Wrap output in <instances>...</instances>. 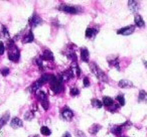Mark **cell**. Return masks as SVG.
Instances as JSON below:
<instances>
[{"label":"cell","instance_id":"1","mask_svg":"<svg viewBox=\"0 0 147 137\" xmlns=\"http://www.w3.org/2000/svg\"><path fill=\"white\" fill-rule=\"evenodd\" d=\"M49 85H51V90L55 94H59L63 90V82L57 80L55 75H49Z\"/></svg>","mask_w":147,"mask_h":137},{"label":"cell","instance_id":"2","mask_svg":"<svg viewBox=\"0 0 147 137\" xmlns=\"http://www.w3.org/2000/svg\"><path fill=\"white\" fill-rule=\"evenodd\" d=\"M90 67H91V70H92V73L97 77V79H98L99 81H101V82H103V83H108L109 82L108 76H107V75L105 74L102 70H101L100 67H99L96 63H92L90 65Z\"/></svg>","mask_w":147,"mask_h":137},{"label":"cell","instance_id":"3","mask_svg":"<svg viewBox=\"0 0 147 137\" xmlns=\"http://www.w3.org/2000/svg\"><path fill=\"white\" fill-rule=\"evenodd\" d=\"M130 125H132V123H131L130 121H126L124 124L114 125V126H112L110 128V131H111V133H113V134H115V135H120L121 133H122V131L125 130V129H128L129 127H130Z\"/></svg>","mask_w":147,"mask_h":137},{"label":"cell","instance_id":"4","mask_svg":"<svg viewBox=\"0 0 147 137\" xmlns=\"http://www.w3.org/2000/svg\"><path fill=\"white\" fill-rule=\"evenodd\" d=\"M8 59L11 61H14V63L19 61V59H20V51L17 49L16 45L14 47H12V49H8Z\"/></svg>","mask_w":147,"mask_h":137},{"label":"cell","instance_id":"5","mask_svg":"<svg viewBox=\"0 0 147 137\" xmlns=\"http://www.w3.org/2000/svg\"><path fill=\"white\" fill-rule=\"evenodd\" d=\"M59 9L63 12L69 13V14H77L79 12V8L76 6H73V5H65V4H61L59 7Z\"/></svg>","mask_w":147,"mask_h":137},{"label":"cell","instance_id":"6","mask_svg":"<svg viewBox=\"0 0 147 137\" xmlns=\"http://www.w3.org/2000/svg\"><path fill=\"white\" fill-rule=\"evenodd\" d=\"M135 31L134 25H128V26L122 27V28L117 30V34H122V35H130Z\"/></svg>","mask_w":147,"mask_h":137},{"label":"cell","instance_id":"7","mask_svg":"<svg viewBox=\"0 0 147 137\" xmlns=\"http://www.w3.org/2000/svg\"><path fill=\"white\" fill-rule=\"evenodd\" d=\"M61 117H63L65 121H71V119H73V117H74L73 111H71L69 107H67V106L63 107V108L61 109Z\"/></svg>","mask_w":147,"mask_h":137},{"label":"cell","instance_id":"8","mask_svg":"<svg viewBox=\"0 0 147 137\" xmlns=\"http://www.w3.org/2000/svg\"><path fill=\"white\" fill-rule=\"evenodd\" d=\"M41 23H42V19H41L37 14H35V13L31 16V18L29 19V25H30L31 28H34V27L38 26V25H40Z\"/></svg>","mask_w":147,"mask_h":137},{"label":"cell","instance_id":"9","mask_svg":"<svg viewBox=\"0 0 147 137\" xmlns=\"http://www.w3.org/2000/svg\"><path fill=\"white\" fill-rule=\"evenodd\" d=\"M40 59L42 61H53L55 59V57H53V53H51V51L49 49H45L40 55Z\"/></svg>","mask_w":147,"mask_h":137},{"label":"cell","instance_id":"10","mask_svg":"<svg viewBox=\"0 0 147 137\" xmlns=\"http://www.w3.org/2000/svg\"><path fill=\"white\" fill-rule=\"evenodd\" d=\"M10 126L12 127V128H14V129L21 128V127L23 126V122H22V120H21L20 118H18V117H14V118L11 120Z\"/></svg>","mask_w":147,"mask_h":137},{"label":"cell","instance_id":"11","mask_svg":"<svg viewBox=\"0 0 147 137\" xmlns=\"http://www.w3.org/2000/svg\"><path fill=\"white\" fill-rule=\"evenodd\" d=\"M89 57H90V53H89L88 49L87 47H82L81 49V59H82V61H85V63H88Z\"/></svg>","mask_w":147,"mask_h":137},{"label":"cell","instance_id":"12","mask_svg":"<svg viewBox=\"0 0 147 137\" xmlns=\"http://www.w3.org/2000/svg\"><path fill=\"white\" fill-rule=\"evenodd\" d=\"M33 40H34V35H33L32 30L30 29V30L28 31V33H27L26 35H24V36H23L22 43H32Z\"/></svg>","mask_w":147,"mask_h":137},{"label":"cell","instance_id":"13","mask_svg":"<svg viewBox=\"0 0 147 137\" xmlns=\"http://www.w3.org/2000/svg\"><path fill=\"white\" fill-rule=\"evenodd\" d=\"M71 70L73 71L74 75H76L77 77H80L81 76V69L79 67L78 63L77 61H73L71 65Z\"/></svg>","mask_w":147,"mask_h":137},{"label":"cell","instance_id":"14","mask_svg":"<svg viewBox=\"0 0 147 137\" xmlns=\"http://www.w3.org/2000/svg\"><path fill=\"white\" fill-rule=\"evenodd\" d=\"M118 86L120 87V88H132V87H134V85H133V83L131 82V81L123 79V80L119 81Z\"/></svg>","mask_w":147,"mask_h":137},{"label":"cell","instance_id":"15","mask_svg":"<svg viewBox=\"0 0 147 137\" xmlns=\"http://www.w3.org/2000/svg\"><path fill=\"white\" fill-rule=\"evenodd\" d=\"M98 29L96 28H92V27H88V28L86 29V37L87 38H93L94 36H96V34L98 33Z\"/></svg>","mask_w":147,"mask_h":137},{"label":"cell","instance_id":"16","mask_svg":"<svg viewBox=\"0 0 147 137\" xmlns=\"http://www.w3.org/2000/svg\"><path fill=\"white\" fill-rule=\"evenodd\" d=\"M128 6L132 12H137L139 9V2H137L135 0H130V1H128Z\"/></svg>","mask_w":147,"mask_h":137},{"label":"cell","instance_id":"17","mask_svg":"<svg viewBox=\"0 0 147 137\" xmlns=\"http://www.w3.org/2000/svg\"><path fill=\"white\" fill-rule=\"evenodd\" d=\"M9 117H10V113L9 112H5L2 116L0 117V129L2 128V127L4 126L7 122H8Z\"/></svg>","mask_w":147,"mask_h":137},{"label":"cell","instance_id":"18","mask_svg":"<svg viewBox=\"0 0 147 137\" xmlns=\"http://www.w3.org/2000/svg\"><path fill=\"white\" fill-rule=\"evenodd\" d=\"M42 85H43V83L41 82V81L38 79V80L35 81V82L33 83V84L30 86V91H31L32 93H33V92H34V93H35V92H37V91H38L39 89L41 88V86H42Z\"/></svg>","mask_w":147,"mask_h":137},{"label":"cell","instance_id":"19","mask_svg":"<svg viewBox=\"0 0 147 137\" xmlns=\"http://www.w3.org/2000/svg\"><path fill=\"white\" fill-rule=\"evenodd\" d=\"M134 23H135V25H136V26H138V27H143L145 25V22H144V20H143L142 16H141V15H139V14L135 15Z\"/></svg>","mask_w":147,"mask_h":137},{"label":"cell","instance_id":"20","mask_svg":"<svg viewBox=\"0 0 147 137\" xmlns=\"http://www.w3.org/2000/svg\"><path fill=\"white\" fill-rule=\"evenodd\" d=\"M35 97H36V99L39 102H42V101L47 100V94L41 90H38L37 92H35Z\"/></svg>","mask_w":147,"mask_h":137},{"label":"cell","instance_id":"21","mask_svg":"<svg viewBox=\"0 0 147 137\" xmlns=\"http://www.w3.org/2000/svg\"><path fill=\"white\" fill-rule=\"evenodd\" d=\"M138 101L140 103H145L147 102V93L144 90H140L138 95Z\"/></svg>","mask_w":147,"mask_h":137},{"label":"cell","instance_id":"22","mask_svg":"<svg viewBox=\"0 0 147 137\" xmlns=\"http://www.w3.org/2000/svg\"><path fill=\"white\" fill-rule=\"evenodd\" d=\"M102 103H103V105H105L106 107H111L114 105V100H113L112 98H110V97L105 96L104 98H103Z\"/></svg>","mask_w":147,"mask_h":137},{"label":"cell","instance_id":"23","mask_svg":"<svg viewBox=\"0 0 147 137\" xmlns=\"http://www.w3.org/2000/svg\"><path fill=\"white\" fill-rule=\"evenodd\" d=\"M101 128H102V126H101V125L94 124L93 126H91L90 128H89V132H90L92 135H96L97 133H98V131L100 130Z\"/></svg>","mask_w":147,"mask_h":137},{"label":"cell","instance_id":"24","mask_svg":"<svg viewBox=\"0 0 147 137\" xmlns=\"http://www.w3.org/2000/svg\"><path fill=\"white\" fill-rule=\"evenodd\" d=\"M120 61H119V57H115L114 59H112V61H109V65H112V67H116L117 70L120 71Z\"/></svg>","mask_w":147,"mask_h":137},{"label":"cell","instance_id":"25","mask_svg":"<svg viewBox=\"0 0 147 137\" xmlns=\"http://www.w3.org/2000/svg\"><path fill=\"white\" fill-rule=\"evenodd\" d=\"M91 104H92V106L95 107V108H102V107H103L102 101H100L99 99H92V101H91Z\"/></svg>","mask_w":147,"mask_h":137},{"label":"cell","instance_id":"26","mask_svg":"<svg viewBox=\"0 0 147 137\" xmlns=\"http://www.w3.org/2000/svg\"><path fill=\"white\" fill-rule=\"evenodd\" d=\"M0 36H3L5 38H9L10 37L9 36V31L5 25H2V30H1V33H0Z\"/></svg>","mask_w":147,"mask_h":137},{"label":"cell","instance_id":"27","mask_svg":"<svg viewBox=\"0 0 147 137\" xmlns=\"http://www.w3.org/2000/svg\"><path fill=\"white\" fill-rule=\"evenodd\" d=\"M40 133L45 136H49V135L51 134V131L49 130V128L47 126H42L40 128Z\"/></svg>","mask_w":147,"mask_h":137},{"label":"cell","instance_id":"28","mask_svg":"<svg viewBox=\"0 0 147 137\" xmlns=\"http://www.w3.org/2000/svg\"><path fill=\"white\" fill-rule=\"evenodd\" d=\"M116 101L119 103V106H124L125 105V98L122 94L118 95V96L116 97Z\"/></svg>","mask_w":147,"mask_h":137},{"label":"cell","instance_id":"29","mask_svg":"<svg viewBox=\"0 0 147 137\" xmlns=\"http://www.w3.org/2000/svg\"><path fill=\"white\" fill-rule=\"evenodd\" d=\"M39 80L43 83V85L47 84V83H49V74H43L41 75V77L39 78Z\"/></svg>","mask_w":147,"mask_h":137},{"label":"cell","instance_id":"30","mask_svg":"<svg viewBox=\"0 0 147 137\" xmlns=\"http://www.w3.org/2000/svg\"><path fill=\"white\" fill-rule=\"evenodd\" d=\"M69 94H71V96L76 97L80 94V90L78 88H76V87H74V88H71V90H69Z\"/></svg>","mask_w":147,"mask_h":137},{"label":"cell","instance_id":"31","mask_svg":"<svg viewBox=\"0 0 147 137\" xmlns=\"http://www.w3.org/2000/svg\"><path fill=\"white\" fill-rule=\"evenodd\" d=\"M33 117H34V114H33L31 111H28V112H26L24 114V119H25V120H27V121L32 120Z\"/></svg>","mask_w":147,"mask_h":137},{"label":"cell","instance_id":"32","mask_svg":"<svg viewBox=\"0 0 147 137\" xmlns=\"http://www.w3.org/2000/svg\"><path fill=\"white\" fill-rule=\"evenodd\" d=\"M0 73L2 75L3 77H7L10 73V70H9V67H2L1 70H0Z\"/></svg>","mask_w":147,"mask_h":137},{"label":"cell","instance_id":"33","mask_svg":"<svg viewBox=\"0 0 147 137\" xmlns=\"http://www.w3.org/2000/svg\"><path fill=\"white\" fill-rule=\"evenodd\" d=\"M34 63L37 65V67H39V70H43V63H42V59L39 57V59H35Z\"/></svg>","mask_w":147,"mask_h":137},{"label":"cell","instance_id":"34","mask_svg":"<svg viewBox=\"0 0 147 137\" xmlns=\"http://www.w3.org/2000/svg\"><path fill=\"white\" fill-rule=\"evenodd\" d=\"M41 103V106H42V108L45 109V110H47L49 109V102L47 100H45V101H42V102H40Z\"/></svg>","mask_w":147,"mask_h":137},{"label":"cell","instance_id":"35","mask_svg":"<svg viewBox=\"0 0 147 137\" xmlns=\"http://www.w3.org/2000/svg\"><path fill=\"white\" fill-rule=\"evenodd\" d=\"M5 51V45L2 41H0V55H2Z\"/></svg>","mask_w":147,"mask_h":137},{"label":"cell","instance_id":"36","mask_svg":"<svg viewBox=\"0 0 147 137\" xmlns=\"http://www.w3.org/2000/svg\"><path fill=\"white\" fill-rule=\"evenodd\" d=\"M76 136L77 137H86V134L82 130H76Z\"/></svg>","mask_w":147,"mask_h":137},{"label":"cell","instance_id":"37","mask_svg":"<svg viewBox=\"0 0 147 137\" xmlns=\"http://www.w3.org/2000/svg\"><path fill=\"white\" fill-rule=\"evenodd\" d=\"M83 83H84V87H89L90 86V81H89V79L87 78H84V80H83Z\"/></svg>","mask_w":147,"mask_h":137},{"label":"cell","instance_id":"38","mask_svg":"<svg viewBox=\"0 0 147 137\" xmlns=\"http://www.w3.org/2000/svg\"><path fill=\"white\" fill-rule=\"evenodd\" d=\"M63 137H71V135L69 134V132H65V134H63Z\"/></svg>","mask_w":147,"mask_h":137},{"label":"cell","instance_id":"39","mask_svg":"<svg viewBox=\"0 0 147 137\" xmlns=\"http://www.w3.org/2000/svg\"><path fill=\"white\" fill-rule=\"evenodd\" d=\"M143 63H144V65L147 67V61H143Z\"/></svg>","mask_w":147,"mask_h":137},{"label":"cell","instance_id":"40","mask_svg":"<svg viewBox=\"0 0 147 137\" xmlns=\"http://www.w3.org/2000/svg\"><path fill=\"white\" fill-rule=\"evenodd\" d=\"M29 137H38V135H33V136H29Z\"/></svg>","mask_w":147,"mask_h":137},{"label":"cell","instance_id":"41","mask_svg":"<svg viewBox=\"0 0 147 137\" xmlns=\"http://www.w3.org/2000/svg\"><path fill=\"white\" fill-rule=\"evenodd\" d=\"M122 137H126V136H122Z\"/></svg>","mask_w":147,"mask_h":137}]
</instances>
